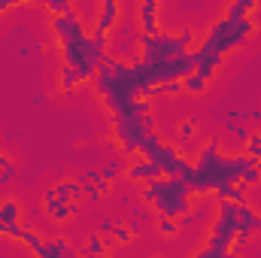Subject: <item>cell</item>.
Segmentation results:
<instances>
[{
  "label": "cell",
  "instance_id": "cell-1",
  "mask_svg": "<svg viewBox=\"0 0 261 258\" xmlns=\"http://www.w3.org/2000/svg\"><path fill=\"white\" fill-rule=\"evenodd\" d=\"M255 18L246 15V18H231V15H222L219 21H213L210 34L203 37V43L192 49L195 61H225V55L231 49H240L246 46V40L255 34Z\"/></svg>",
  "mask_w": 261,
  "mask_h": 258
},
{
  "label": "cell",
  "instance_id": "cell-2",
  "mask_svg": "<svg viewBox=\"0 0 261 258\" xmlns=\"http://www.w3.org/2000/svg\"><path fill=\"white\" fill-rule=\"evenodd\" d=\"M143 200L158 213V219H186L192 210V189L182 179L161 176L155 183L143 186Z\"/></svg>",
  "mask_w": 261,
  "mask_h": 258
},
{
  "label": "cell",
  "instance_id": "cell-3",
  "mask_svg": "<svg viewBox=\"0 0 261 258\" xmlns=\"http://www.w3.org/2000/svg\"><path fill=\"white\" fill-rule=\"evenodd\" d=\"M192 40H195V31L192 28H182V31H176V34H155V37H143L140 34V40H137V46L143 49V64L152 67V64H164V61H173V58H179V55H186L189 49H192Z\"/></svg>",
  "mask_w": 261,
  "mask_h": 258
},
{
  "label": "cell",
  "instance_id": "cell-4",
  "mask_svg": "<svg viewBox=\"0 0 261 258\" xmlns=\"http://www.w3.org/2000/svg\"><path fill=\"white\" fill-rule=\"evenodd\" d=\"M113 134H116L122 152L128 158H137L143 140L149 134H155V122L149 116H122V119H113Z\"/></svg>",
  "mask_w": 261,
  "mask_h": 258
},
{
  "label": "cell",
  "instance_id": "cell-5",
  "mask_svg": "<svg viewBox=\"0 0 261 258\" xmlns=\"http://www.w3.org/2000/svg\"><path fill=\"white\" fill-rule=\"evenodd\" d=\"M119 15H122V6H119L116 0H103V3L97 6V18H94V24H91V34H94V37H107V34L119 24Z\"/></svg>",
  "mask_w": 261,
  "mask_h": 258
},
{
  "label": "cell",
  "instance_id": "cell-6",
  "mask_svg": "<svg viewBox=\"0 0 261 258\" xmlns=\"http://www.w3.org/2000/svg\"><path fill=\"white\" fill-rule=\"evenodd\" d=\"M137 15H140L143 37H155V34H161V24H158V0H143V3L137 6Z\"/></svg>",
  "mask_w": 261,
  "mask_h": 258
},
{
  "label": "cell",
  "instance_id": "cell-7",
  "mask_svg": "<svg viewBox=\"0 0 261 258\" xmlns=\"http://www.w3.org/2000/svg\"><path fill=\"white\" fill-rule=\"evenodd\" d=\"M164 173L155 167V164H149L146 158H130L128 161V179L130 183H155V179H161Z\"/></svg>",
  "mask_w": 261,
  "mask_h": 258
},
{
  "label": "cell",
  "instance_id": "cell-8",
  "mask_svg": "<svg viewBox=\"0 0 261 258\" xmlns=\"http://www.w3.org/2000/svg\"><path fill=\"white\" fill-rule=\"evenodd\" d=\"M37 258H82L64 237H52V240H43V246L34 252Z\"/></svg>",
  "mask_w": 261,
  "mask_h": 258
},
{
  "label": "cell",
  "instance_id": "cell-9",
  "mask_svg": "<svg viewBox=\"0 0 261 258\" xmlns=\"http://www.w3.org/2000/svg\"><path fill=\"white\" fill-rule=\"evenodd\" d=\"M43 213H46L49 219L67 222L70 216H76V213H79V203H64V200H55V197L43 194Z\"/></svg>",
  "mask_w": 261,
  "mask_h": 258
},
{
  "label": "cell",
  "instance_id": "cell-10",
  "mask_svg": "<svg viewBox=\"0 0 261 258\" xmlns=\"http://www.w3.org/2000/svg\"><path fill=\"white\" fill-rule=\"evenodd\" d=\"M49 197H55V200H64L70 203V197H79V194H85V186L79 183V179H58L52 189H49Z\"/></svg>",
  "mask_w": 261,
  "mask_h": 258
},
{
  "label": "cell",
  "instance_id": "cell-11",
  "mask_svg": "<svg viewBox=\"0 0 261 258\" xmlns=\"http://www.w3.org/2000/svg\"><path fill=\"white\" fill-rule=\"evenodd\" d=\"M113 246V237H100V234H91L85 243H82V249H79V255L82 258H97V255H107V249Z\"/></svg>",
  "mask_w": 261,
  "mask_h": 258
},
{
  "label": "cell",
  "instance_id": "cell-12",
  "mask_svg": "<svg viewBox=\"0 0 261 258\" xmlns=\"http://www.w3.org/2000/svg\"><path fill=\"white\" fill-rule=\"evenodd\" d=\"M58 82H61V91L67 94V91H73V88H76L82 79H79V76H76L70 67H61V70H58Z\"/></svg>",
  "mask_w": 261,
  "mask_h": 258
},
{
  "label": "cell",
  "instance_id": "cell-13",
  "mask_svg": "<svg viewBox=\"0 0 261 258\" xmlns=\"http://www.w3.org/2000/svg\"><path fill=\"white\" fill-rule=\"evenodd\" d=\"M246 155L255 158L261 164V131H252V134H249V140H246Z\"/></svg>",
  "mask_w": 261,
  "mask_h": 258
},
{
  "label": "cell",
  "instance_id": "cell-14",
  "mask_svg": "<svg viewBox=\"0 0 261 258\" xmlns=\"http://www.w3.org/2000/svg\"><path fill=\"white\" fill-rule=\"evenodd\" d=\"M130 240H134V228H130V225H116V228H113V243H116V246H125Z\"/></svg>",
  "mask_w": 261,
  "mask_h": 258
},
{
  "label": "cell",
  "instance_id": "cell-15",
  "mask_svg": "<svg viewBox=\"0 0 261 258\" xmlns=\"http://www.w3.org/2000/svg\"><path fill=\"white\" fill-rule=\"evenodd\" d=\"M203 88H206V82H203L197 73H192V76H186V79H182V91H189V94H200Z\"/></svg>",
  "mask_w": 261,
  "mask_h": 258
},
{
  "label": "cell",
  "instance_id": "cell-16",
  "mask_svg": "<svg viewBox=\"0 0 261 258\" xmlns=\"http://www.w3.org/2000/svg\"><path fill=\"white\" fill-rule=\"evenodd\" d=\"M195 122L192 119H186V122H179V140L186 143V146H192V140H195Z\"/></svg>",
  "mask_w": 261,
  "mask_h": 258
},
{
  "label": "cell",
  "instance_id": "cell-17",
  "mask_svg": "<svg viewBox=\"0 0 261 258\" xmlns=\"http://www.w3.org/2000/svg\"><path fill=\"white\" fill-rule=\"evenodd\" d=\"M46 9H49V12H52V18H55V15H67L73 6H70V0H49V3H46Z\"/></svg>",
  "mask_w": 261,
  "mask_h": 258
},
{
  "label": "cell",
  "instance_id": "cell-18",
  "mask_svg": "<svg viewBox=\"0 0 261 258\" xmlns=\"http://www.w3.org/2000/svg\"><path fill=\"white\" fill-rule=\"evenodd\" d=\"M155 225H158V231H161L164 237H173V234L179 231V222H176V219H158Z\"/></svg>",
  "mask_w": 261,
  "mask_h": 258
},
{
  "label": "cell",
  "instance_id": "cell-19",
  "mask_svg": "<svg viewBox=\"0 0 261 258\" xmlns=\"http://www.w3.org/2000/svg\"><path fill=\"white\" fill-rule=\"evenodd\" d=\"M113 228H116V222H113V219H100L97 234H100V237H113Z\"/></svg>",
  "mask_w": 261,
  "mask_h": 258
},
{
  "label": "cell",
  "instance_id": "cell-20",
  "mask_svg": "<svg viewBox=\"0 0 261 258\" xmlns=\"http://www.w3.org/2000/svg\"><path fill=\"white\" fill-rule=\"evenodd\" d=\"M231 134H234V137H237V140L246 146V140H249V134H252V131L246 128V125H231Z\"/></svg>",
  "mask_w": 261,
  "mask_h": 258
},
{
  "label": "cell",
  "instance_id": "cell-21",
  "mask_svg": "<svg viewBox=\"0 0 261 258\" xmlns=\"http://www.w3.org/2000/svg\"><path fill=\"white\" fill-rule=\"evenodd\" d=\"M9 6H12V3H9V0H0V12H6V9H9Z\"/></svg>",
  "mask_w": 261,
  "mask_h": 258
},
{
  "label": "cell",
  "instance_id": "cell-22",
  "mask_svg": "<svg viewBox=\"0 0 261 258\" xmlns=\"http://www.w3.org/2000/svg\"><path fill=\"white\" fill-rule=\"evenodd\" d=\"M97 258H107V255H97Z\"/></svg>",
  "mask_w": 261,
  "mask_h": 258
}]
</instances>
